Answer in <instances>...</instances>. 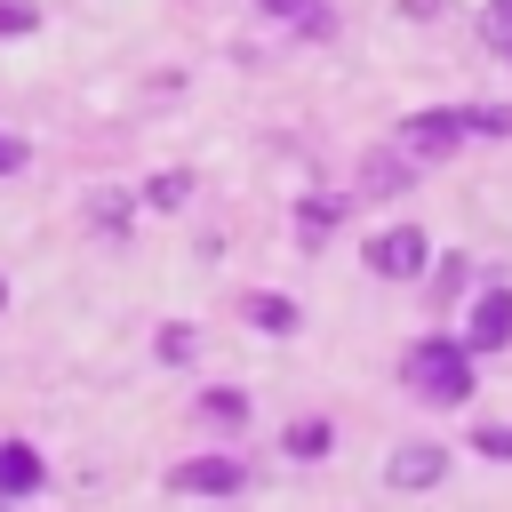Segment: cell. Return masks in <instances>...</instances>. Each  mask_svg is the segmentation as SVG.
I'll list each match as a JSON object with an SVG mask.
<instances>
[{"label":"cell","instance_id":"obj_3","mask_svg":"<svg viewBox=\"0 0 512 512\" xmlns=\"http://www.w3.org/2000/svg\"><path fill=\"white\" fill-rule=\"evenodd\" d=\"M456 136H464V112H408V120H400V144H408L416 160H448Z\"/></svg>","mask_w":512,"mask_h":512},{"label":"cell","instance_id":"obj_4","mask_svg":"<svg viewBox=\"0 0 512 512\" xmlns=\"http://www.w3.org/2000/svg\"><path fill=\"white\" fill-rule=\"evenodd\" d=\"M440 472H448V456H440L432 440H408V448H392V464H384L392 488H440Z\"/></svg>","mask_w":512,"mask_h":512},{"label":"cell","instance_id":"obj_18","mask_svg":"<svg viewBox=\"0 0 512 512\" xmlns=\"http://www.w3.org/2000/svg\"><path fill=\"white\" fill-rule=\"evenodd\" d=\"M256 8H264V16H312L320 0H256Z\"/></svg>","mask_w":512,"mask_h":512},{"label":"cell","instance_id":"obj_16","mask_svg":"<svg viewBox=\"0 0 512 512\" xmlns=\"http://www.w3.org/2000/svg\"><path fill=\"white\" fill-rule=\"evenodd\" d=\"M472 448H480V456H512V424H480Z\"/></svg>","mask_w":512,"mask_h":512},{"label":"cell","instance_id":"obj_6","mask_svg":"<svg viewBox=\"0 0 512 512\" xmlns=\"http://www.w3.org/2000/svg\"><path fill=\"white\" fill-rule=\"evenodd\" d=\"M512 344V288H488L472 304V352H504Z\"/></svg>","mask_w":512,"mask_h":512},{"label":"cell","instance_id":"obj_19","mask_svg":"<svg viewBox=\"0 0 512 512\" xmlns=\"http://www.w3.org/2000/svg\"><path fill=\"white\" fill-rule=\"evenodd\" d=\"M16 168H24V144H16V136H0V176H16Z\"/></svg>","mask_w":512,"mask_h":512},{"label":"cell","instance_id":"obj_7","mask_svg":"<svg viewBox=\"0 0 512 512\" xmlns=\"http://www.w3.org/2000/svg\"><path fill=\"white\" fill-rule=\"evenodd\" d=\"M32 488H40V448L0 440V496H32Z\"/></svg>","mask_w":512,"mask_h":512},{"label":"cell","instance_id":"obj_2","mask_svg":"<svg viewBox=\"0 0 512 512\" xmlns=\"http://www.w3.org/2000/svg\"><path fill=\"white\" fill-rule=\"evenodd\" d=\"M424 264H432V248H424L416 224H392V232L368 240V272H384V280H416Z\"/></svg>","mask_w":512,"mask_h":512},{"label":"cell","instance_id":"obj_10","mask_svg":"<svg viewBox=\"0 0 512 512\" xmlns=\"http://www.w3.org/2000/svg\"><path fill=\"white\" fill-rule=\"evenodd\" d=\"M248 320L272 328V336H288V328H296V304H288V296H248Z\"/></svg>","mask_w":512,"mask_h":512},{"label":"cell","instance_id":"obj_20","mask_svg":"<svg viewBox=\"0 0 512 512\" xmlns=\"http://www.w3.org/2000/svg\"><path fill=\"white\" fill-rule=\"evenodd\" d=\"M0 304H8V280H0Z\"/></svg>","mask_w":512,"mask_h":512},{"label":"cell","instance_id":"obj_11","mask_svg":"<svg viewBox=\"0 0 512 512\" xmlns=\"http://www.w3.org/2000/svg\"><path fill=\"white\" fill-rule=\"evenodd\" d=\"M328 440H336V432H328L320 416H304V424H288V456H328Z\"/></svg>","mask_w":512,"mask_h":512},{"label":"cell","instance_id":"obj_5","mask_svg":"<svg viewBox=\"0 0 512 512\" xmlns=\"http://www.w3.org/2000/svg\"><path fill=\"white\" fill-rule=\"evenodd\" d=\"M168 480H176V488H184V496H232V488H240V480H248V472H240V464H232V456H192V464H176V472H168Z\"/></svg>","mask_w":512,"mask_h":512},{"label":"cell","instance_id":"obj_12","mask_svg":"<svg viewBox=\"0 0 512 512\" xmlns=\"http://www.w3.org/2000/svg\"><path fill=\"white\" fill-rule=\"evenodd\" d=\"M88 216H96V232H128V192H96Z\"/></svg>","mask_w":512,"mask_h":512},{"label":"cell","instance_id":"obj_13","mask_svg":"<svg viewBox=\"0 0 512 512\" xmlns=\"http://www.w3.org/2000/svg\"><path fill=\"white\" fill-rule=\"evenodd\" d=\"M160 360H168V368H184V360H192V328H184V320H168V328H160Z\"/></svg>","mask_w":512,"mask_h":512},{"label":"cell","instance_id":"obj_8","mask_svg":"<svg viewBox=\"0 0 512 512\" xmlns=\"http://www.w3.org/2000/svg\"><path fill=\"white\" fill-rule=\"evenodd\" d=\"M192 416H200V424H224V432H232V424H248V392L216 384V392H200V408H192Z\"/></svg>","mask_w":512,"mask_h":512},{"label":"cell","instance_id":"obj_17","mask_svg":"<svg viewBox=\"0 0 512 512\" xmlns=\"http://www.w3.org/2000/svg\"><path fill=\"white\" fill-rule=\"evenodd\" d=\"M488 40H496V48H512V0H496V8H488Z\"/></svg>","mask_w":512,"mask_h":512},{"label":"cell","instance_id":"obj_15","mask_svg":"<svg viewBox=\"0 0 512 512\" xmlns=\"http://www.w3.org/2000/svg\"><path fill=\"white\" fill-rule=\"evenodd\" d=\"M184 192H192V176H152V208H184Z\"/></svg>","mask_w":512,"mask_h":512},{"label":"cell","instance_id":"obj_9","mask_svg":"<svg viewBox=\"0 0 512 512\" xmlns=\"http://www.w3.org/2000/svg\"><path fill=\"white\" fill-rule=\"evenodd\" d=\"M296 232H304V248H320V240L336 232V200H304V208H296Z\"/></svg>","mask_w":512,"mask_h":512},{"label":"cell","instance_id":"obj_1","mask_svg":"<svg viewBox=\"0 0 512 512\" xmlns=\"http://www.w3.org/2000/svg\"><path fill=\"white\" fill-rule=\"evenodd\" d=\"M408 384H416L424 400H464V392H472V352L448 344V336H424V344L408 352Z\"/></svg>","mask_w":512,"mask_h":512},{"label":"cell","instance_id":"obj_14","mask_svg":"<svg viewBox=\"0 0 512 512\" xmlns=\"http://www.w3.org/2000/svg\"><path fill=\"white\" fill-rule=\"evenodd\" d=\"M32 24H40V16H32V8H24V0H0V40H24V32H32Z\"/></svg>","mask_w":512,"mask_h":512}]
</instances>
